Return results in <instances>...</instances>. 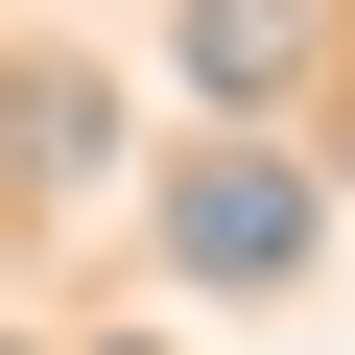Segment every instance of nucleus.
<instances>
[{"mask_svg":"<svg viewBox=\"0 0 355 355\" xmlns=\"http://www.w3.org/2000/svg\"><path fill=\"white\" fill-rule=\"evenodd\" d=\"M284 71V0H190V95H261Z\"/></svg>","mask_w":355,"mask_h":355,"instance_id":"nucleus-2","label":"nucleus"},{"mask_svg":"<svg viewBox=\"0 0 355 355\" xmlns=\"http://www.w3.org/2000/svg\"><path fill=\"white\" fill-rule=\"evenodd\" d=\"M166 261H214V284H284V261H308V190H284L261 142H214L190 190H166Z\"/></svg>","mask_w":355,"mask_h":355,"instance_id":"nucleus-1","label":"nucleus"}]
</instances>
